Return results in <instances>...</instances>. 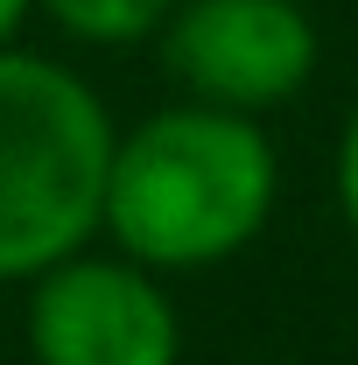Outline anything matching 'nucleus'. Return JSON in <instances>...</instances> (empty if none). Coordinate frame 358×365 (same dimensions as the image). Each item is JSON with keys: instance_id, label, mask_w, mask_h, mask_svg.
<instances>
[{"instance_id": "f03ea898", "label": "nucleus", "mask_w": 358, "mask_h": 365, "mask_svg": "<svg viewBox=\"0 0 358 365\" xmlns=\"http://www.w3.org/2000/svg\"><path fill=\"white\" fill-rule=\"evenodd\" d=\"M113 120L98 91L29 49H0V281H36L106 232Z\"/></svg>"}, {"instance_id": "7ed1b4c3", "label": "nucleus", "mask_w": 358, "mask_h": 365, "mask_svg": "<svg viewBox=\"0 0 358 365\" xmlns=\"http://www.w3.org/2000/svg\"><path fill=\"white\" fill-rule=\"evenodd\" d=\"M183 323L134 253H71L29 281L36 365H176Z\"/></svg>"}, {"instance_id": "39448f33", "label": "nucleus", "mask_w": 358, "mask_h": 365, "mask_svg": "<svg viewBox=\"0 0 358 365\" xmlns=\"http://www.w3.org/2000/svg\"><path fill=\"white\" fill-rule=\"evenodd\" d=\"M49 21L78 43H140L155 36L183 0H36Z\"/></svg>"}, {"instance_id": "20e7f679", "label": "nucleus", "mask_w": 358, "mask_h": 365, "mask_svg": "<svg viewBox=\"0 0 358 365\" xmlns=\"http://www.w3.org/2000/svg\"><path fill=\"white\" fill-rule=\"evenodd\" d=\"M162 56L190 98L267 113L316 78V21L302 0H183L162 21Z\"/></svg>"}, {"instance_id": "423d86ee", "label": "nucleus", "mask_w": 358, "mask_h": 365, "mask_svg": "<svg viewBox=\"0 0 358 365\" xmlns=\"http://www.w3.org/2000/svg\"><path fill=\"white\" fill-rule=\"evenodd\" d=\"M337 204H344V225L358 239V106H352V127L337 140Z\"/></svg>"}, {"instance_id": "0eeeda50", "label": "nucleus", "mask_w": 358, "mask_h": 365, "mask_svg": "<svg viewBox=\"0 0 358 365\" xmlns=\"http://www.w3.org/2000/svg\"><path fill=\"white\" fill-rule=\"evenodd\" d=\"M29 7H36V0H0V49L14 43V29L29 21Z\"/></svg>"}, {"instance_id": "f257e3e1", "label": "nucleus", "mask_w": 358, "mask_h": 365, "mask_svg": "<svg viewBox=\"0 0 358 365\" xmlns=\"http://www.w3.org/2000/svg\"><path fill=\"white\" fill-rule=\"evenodd\" d=\"M274 140L232 106H169L120 134L106 176V232L140 267H218L274 211Z\"/></svg>"}]
</instances>
